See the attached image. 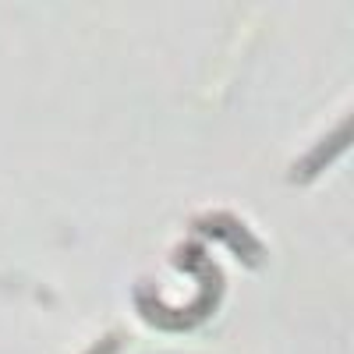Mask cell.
<instances>
[{
    "label": "cell",
    "mask_w": 354,
    "mask_h": 354,
    "mask_svg": "<svg viewBox=\"0 0 354 354\" xmlns=\"http://www.w3.org/2000/svg\"><path fill=\"white\" fill-rule=\"evenodd\" d=\"M117 347H121V340H117L113 333H106V337H100L93 347H88L85 354H117Z\"/></svg>",
    "instance_id": "cell-2"
},
{
    "label": "cell",
    "mask_w": 354,
    "mask_h": 354,
    "mask_svg": "<svg viewBox=\"0 0 354 354\" xmlns=\"http://www.w3.org/2000/svg\"><path fill=\"white\" fill-rule=\"evenodd\" d=\"M347 142H351V121L344 117V121H340L326 138H319L312 149L290 167V181H294V185H305V181H312V177H319V170H326V163H333V160L347 149Z\"/></svg>",
    "instance_id": "cell-1"
}]
</instances>
